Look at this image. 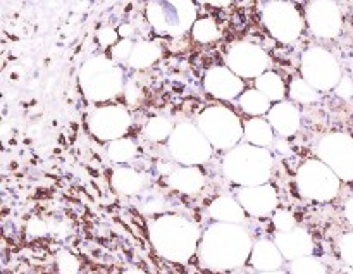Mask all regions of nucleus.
Masks as SVG:
<instances>
[{
    "instance_id": "nucleus-1",
    "label": "nucleus",
    "mask_w": 353,
    "mask_h": 274,
    "mask_svg": "<svg viewBox=\"0 0 353 274\" xmlns=\"http://www.w3.org/2000/svg\"><path fill=\"white\" fill-rule=\"evenodd\" d=\"M250 233L243 224L214 223L203 231L199 245V259L214 273H233L250 261Z\"/></svg>"
},
{
    "instance_id": "nucleus-2",
    "label": "nucleus",
    "mask_w": 353,
    "mask_h": 274,
    "mask_svg": "<svg viewBox=\"0 0 353 274\" xmlns=\"http://www.w3.org/2000/svg\"><path fill=\"white\" fill-rule=\"evenodd\" d=\"M202 235L195 221L179 214H161L148 223V238L157 254L179 264H186L193 255L199 254Z\"/></svg>"
},
{
    "instance_id": "nucleus-3",
    "label": "nucleus",
    "mask_w": 353,
    "mask_h": 274,
    "mask_svg": "<svg viewBox=\"0 0 353 274\" xmlns=\"http://www.w3.org/2000/svg\"><path fill=\"white\" fill-rule=\"evenodd\" d=\"M274 157L269 148L241 141L226 152L223 159V175L238 186H257L269 183Z\"/></svg>"
},
{
    "instance_id": "nucleus-4",
    "label": "nucleus",
    "mask_w": 353,
    "mask_h": 274,
    "mask_svg": "<svg viewBox=\"0 0 353 274\" xmlns=\"http://www.w3.org/2000/svg\"><path fill=\"white\" fill-rule=\"evenodd\" d=\"M78 81L86 99L93 104H107L124 93L123 66L116 64L107 54L86 59L78 71Z\"/></svg>"
},
{
    "instance_id": "nucleus-5",
    "label": "nucleus",
    "mask_w": 353,
    "mask_h": 274,
    "mask_svg": "<svg viewBox=\"0 0 353 274\" xmlns=\"http://www.w3.org/2000/svg\"><path fill=\"white\" fill-rule=\"evenodd\" d=\"M145 19L155 33L178 38L192 31L199 10L193 0H148Z\"/></svg>"
},
{
    "instance_id": "nucleus-6",
    "label": "nucleus",
    "mask_w": 353,
    "mask_h": 274,
    "mask_svg": "<svg viewBox=\"0 0 353 274\" xmlns=\"http://www.w3.org/2000/svg\"><path fill=\"white\" fill-rule=\"evenodd\" d=\"M195 123L216 150H231L243 141V121L226 106H209L196 114Z\"/></svg>"
},
{
    "instance_id": "nucleus-7",
    "label": "nucleus",
    "mask_w": 353,
    "mask_h": 274,
    "mask_svg": "<svg viewBox=\"0 0 353 274\" xmlns=\"http://www.w3.org/2000/svg\"><path fill=\"white\" fill-rule=\"evenodd\" d=\"M171 157L181 166H202L210 161L214 150L205 135L193 121H179L168 140Z\"/></svg>"
},
{
    "instance_id": "nucleus-8",
    "label": "nucleus",
    "mask_w": 353,
    "mask_h": 274,
    "mask_svg": "<svg viewBox=\"0 0 353 274\" xmlns=\"http://www.w3.org/2000/svg\"><path fill=\"white\" fill-rule=\"evenodd\" d=\"M261 19L268 33L279 43H295L305 30V16L292 0H269L262 6Z\"/></svg>"
},
{
    "instance_id": "nucleus-9",
    "label": "nucleus",
    "mask_w": 353,
    "mask_h": 274,
    "mask_svg": "<svg viewBox=\"0 0 353 274\" xmlns=\"http://www.w3.org/2000/svg\"><path fill=\"white\" fill-rule=\"evenodd\" d=\"M296 188L300 195L314 202H331L338 197L341 179L321 159H309L296 171Z\"/></svg>"
},
{
    "instance_id": "nucleus-10",
    "label": "nucleus",
    "mask_w": 353,
    "mask_h": 274,
    "mask_svg": "<svg viewBox=\"0 0 353 274\" xmlns=\"http://www.w3.org/2000/svg\"><path fill=\"white\" fill-rule=\"evenodd\" d=\"M300 76L321 93L331 92L343 78V71L336 55L327 48L312 45L300 59Z\"/></svg>"
},
{
    "instance_id": "nucleus-11",
    "label": "nucleus",
    "mask_w": 353,
    "mask_h": 274,
    "mask_svg": "<svg viewBox=\"0 0 353 274\" xmlns=\"http://www.w3.org/2000/svg\"><path fill=\"white\" fill-rule=\"evenodd\" d=\"M224 62L231 71L243 79H257L271 68V57L265 48L248 40L234 41L228 48Z\"/></svg>"
},
{
    "instance_id": "nucleus-12",
    "label": "nucleus",
    "mask_w": 353,
    "mask_h": 274,
    "mask_svg": "<svg viewBox=\"0 0 353 274\" xmlns=\"http://www.w3.org/2000/svg\"><path fill=\"white\" fill-rule=\"evenodd\" d=\"M317 159L326 162L345 183L353 182V137L341 131L324 135L317 141Z\"/></svg>"
},
{
    "instance_id": "nucleus-13",
    "label": "nucleus",
    "mask_w": 353,
    "mask_h": 274,
    "mask_svg": "<svg viewBox=\"0 0 353 274\" xmlns=\"http://www.w3.org/2000/svg\"><path fill=\"white\" fill-rule=\"evenodd\" d=\"M133 117L128 107L119 104H105L93 109L88 116V128L100 141H114L130 131Z\"/></svg>"
},
{
    "instance_id": "nucleus-14",
    "label": "nucleus",
    "mask_w": 353,
    "mask_h": 274,
    "mask_svg": "<svg viewBox=\"0 0 353 274\" xmlns=\"http://www.w3.org/2000/svg\"><path fill=\"white\" fill-rule=\"evenodd\" d=\"M305 23L310 33L323 40H331L341 33L343 14L336 0H309Z\"/></svg>"
},
{
    "instance_id": "nucleus-15",
    "label": "nucleus",
    "mask_w": 353,
    "mask_h": 274,
    "mask_svg": "<svg viewBox=\"0 0 353 274\" xmlns=\"http://www.w3.org/2000/svg\"><path fill=\"white\" fill-rule=\"evenodd\" d=\"M203 90L212 99L230 102V100H238V97L247 88H245V79L224 64L212 66L207 69L205 76H203Z\"/></svg>"
},
{
    "instance_id": "nucleus-16",
    "label": "nucleus",
    "mask_w": 353,
    "mask_h": 274,
    "mask_svg": "<svg viewBox=\"0 0 353 274\" xmlns=\"http://www.w3.org/2000/svg\"><path fill=\"white\" fill-rule=\"evenodd\" d=\"M236 199L252 217L272 216L278 211L279 204L278 192L269 183L257 186H240V190L236 192Z\"/></svg>"
},
{
    "instance_id": "nucleus-17",
    "label": "nucleus",
    "mask_w": 353,
    "mask_h": 274,
    "mask_svg": "<svg viewBox=\"0 0 353 274\" xmlns=\"http://www.w3.org/2000/svg\"><path fill=\"white\" fill-rule=\"evenodd\" d=\"M268 121L271 123L272 130L278 137L290 138L299 133L302 126V112L292 100H283V102L272 104L269 110Z\"/></svg>"
},
{
    "instance_id": "nucleus-18",
    "label": "nucleus",
    "mask_w": 353,
    "mask_h": 274,
    "mask_svg": "<svg viewBox=\"0 0 353 274\" xmlns=\"http://www.w3.org/2000/svg\"><path fill=\"white\" fill-rule=\"evenodd\" d=\"M276 245L281 251L283 257L286 261H295V259L305 257L314 254V238L303 228L296 226L290 231H278L274 237Z\"/></svg>"
},
{
    "instance_id": "nucleus-19",
    "label": "nucleus",
    "mask_w": 353,
    "mask_h": 274,
    "mask_svg": "<svg viewBox=\"0 0 353 274\" xmlns=\"http://www.w3.org/2000/svg\"><path fill=\"white\" fill-rule=\"evenodd\" d=\"M286 259L283 257L281 251L278 248L274 240H257L254 244L250 254V266L257 273L279 271L285 264Z\"/></svg>"
},
{
    "instance_id": "nucleus-20",
    "label": "nucleus",
    "mask_w": 353,
    "mask_h": 274,
    "mask_svg": "<svg viewBox=\"0 0 353 274\" xmlns=\"http://www.w3.org/2000/svg\"><path fill=\"white\" fill-rule=\"evenodd\" d=\"M168 183L176 192L195 195L205 185V175L199 166H183V168H176L168 176Z\"/></svg>"
},
{
    "instance_id": "nucleus-21",
    "label": "nucleus",
    "mask_w": 353,
    "mask_h": 274,
    "mask_svg": "<svg viewBox=\"0 0 353 274\" xmlns=\"http://www.w3.org/2000/svg\"><path fill=\"white\" fill-rule=\"evenodd\" d=\"M209 211V216L212 217L217 223H233V224H243L247 219V211L241 207V204L238 202L236 197L233 195H221L216 200L210 202V206L207 207Z\"/></svg>"
},
{
    "instance_id": "nucleus-22",
    "label": "nucleus",
    "mask_w": 353,
    "mask_h": 274,
    "mask_svg": "<svg viewBox=\"0 0 353 274\" xmlns=\"http://www.w3.org/2000/svg\"><path fill=\"white\" fill-rule=\"evenodd\" d=\"M110 183H112V188L116 190L117 193L131 197L143 192V188L147 186V176L133 168L119 166V168H116L112 171Z\"/></svg>"
},
{
    "instance_id": "nucleus-23",
    "label": "nucleus",
    "mask_w": 353,
    "mask_h": 274,
    "mask_svg": "<svg viewBox=\"0 0 353 274\" xmlns=\"http://www.w3.org/2000/svg\"><path fill=\"white\" fill-rule=\"evenodd\" d=\"M243 141H247V144L262 148H269L274 145L276 133L268 117H248L243 123Z\"/></svg>"
},
{
    "instance_id": "nucleus-24",
    "label": "nucleus",
    "mask_w": 353,
    "mask_h": 274,
    "mask_svg": "<svg viewBox=\"0 0 353 274\" xmlns=\"http://www.w3.org/2000/svg\"><path fill=\"white\" fill-rule=\"evenodd\" d=\"M162 57V47L159 41L152 40H138L134 43L133 54L128 61V68L134 71H143L152 68L159 59Z\"/></svg>"
},
{
    "instance_id": "nucleus-25",
    "label": "nucleus",
    "mask_w": 353,
    "mask_h": 274,
    "mask_svg": "<svg viewBox=\"0 0 353 274\" xmlns=\"http://www.w3.org/2000/svg\"><path fill=\"white\" fill-rule=\"evenodd\" d=\"M238 106L248 117H265L271 110L272 102L254 86V88H247L238 97Z\"/></svg>"
},
{
    "instance_id": "nucleus-26",
    "label": "nucleus",
    "mask_w": 353,
    "mask_h": 274,
    "mask_svg": "<svg viewBox=\"0 0 353 274\" xmlns=\"http://www.w3.org/2000/svg\"><path fill=\"white\" fill-rule=\"evenodd\" d=\"M255 88L261 90L272 104L283 102L288 97V86H286L285 79L281 78V75L271 71V69L255 79Z\"/></svg>"
},
{
    "instance_id": "nucleus-27",
    "label": "nucleus",
    "mask_w": 353,
    "mask_h": 274,
    "mask_svg": "<svg viewBox=\"0 0 353 274\" xmlns=\"http://www.w3.org/2000/svg\"><path fill=\"white\" fill-rule=\"evenodd\" d=\"M174 126L176 124L172 123L171 117L154 116L148 119L147 124H145L143 135L148 141H152V144H162V141H168L169 138H171Z\"/></svg>"
},
{
    "instance_id": "nucleus-28",
    "label": "nucleus",
    "mask_w": 353,
    "mask_h": 274,
    "mask_svg": "<svg viewBox=\"0 0 353 274\" xmlns=\"http://www.w3.org/2000/svg\"><path fill=\"white\" fill-rule=\"evenodd\" d=\"M107 157L110 159L116 164H128V162L133 161L138 154V145L137 141L131 140V138H117V140L109 141L107 144Z\"/></svg>"
},
{
    "instance_id": "nucleus-29",
    "label": "nucleus",
    "mask_w": 353,
    "mask_h": 274,
    "mask_svg": "<svg viewBox=\"0 0 353 274\" xmlns=\"http://www.w3.org/2000/svg\"><path fill=\"white\" fill-rule=\"evenodd\" d=\"M288 97L292 102L302 104V106H310V104H316L321 100V92L314 88L309 81L302 78V76H296L292 79L288 86Z\"/></svg>"
},
{
    "instance_id": "nucleus-30",
    "label": "nucleus",
    "mask_w": 353,
    "mask_h": 274,
    "mask_svg": "<svg viewBox=\"0 0 353 274\" xmlns=\"http://www.w3.org/2000/svg\"><path fill=\"white\" fill-rule=\"evenodd\" d=\"M192 38L196 43H214L221 38V26L214 17H199L192 28Z\"/></svg>"
},
{
    "instance_id": "nucleus-31",
    "label": "nucleus",
    "mask_w": 353,
    "mask_h": 274,
    "mask_svg": "<svg viewBox=\"0 0 353 274\" xmlns=\"http://www.w3.org/2000/svg\"><path fill=\"white\" fill-rule=\"evenodd\" d=\"M290 274H330L327 268L314 255L295 259L290 262Z\"/></svg>"
},
{
    "instance_id": "nucleus-32",
    "label": "nucleus",
    "mask_w": 353,
    "mask_h": 274,
    "mask_svg": "<svg viewBox=\"0 0 353 274\" xmlns=\"http://www.w3.org/2000/svg\"><path fill=\"white\" fill-rule=\"evenodd\" d=\"M137 41L130 40V38H121L112 48H109V57L112 59L116 64L119 66H128L131 54H133V48Z\"/></svg>"
},
{
    "instance_id": "nucleus-33",
    "label": "nucleus",
    "mask_w": 353,
    "mask_h": 274,
    "mask_svg": "<svg viewBox=\"0 0 353 274\" xmlns=\"http://www.w3.org/2000/svg\"><path fill=\"white\" fill-rule=\"evenodd\" d=\"M55 262H57L59 274H78L79 271V261L76 259L74 254L62 248L55 255Z\"/></svg>"
},
{
    "instance_id": "nucleus-34",
    "label": "nucleus",
    "mask_w": 353,
    "mask_h": 274,
    "mask_svg": "<svg viewBox=\"0 0 353 274\" xmlns=\"http://www.w3.org/2000/svg\"><path fill=\"white\" fill-rule=\"evenodd\" d=\"M119 40H121L119 31L112 26H102L99 31H97V43H99L102 48H105V50L112 48Z\"/></svg>"
},
{
    "instance_id": "nucleus-35",
    "label": "nucleus",
    "mask_w": 353,
    "mask_h": 274,
    "mask_svg": "<svg viewBox=\"0 0 353 274\" xmlns=\"http://www.w3.org/2000/svg\"><path fill=\"white\" fill-rule=\"evenodd\" d=\"M272 224H274L276 231H290L296 228V219L290 211L278 209L272 214Z\"/></svg>"
},
{
    "instance_id": "nucleus-36",
    "label": "nucleus",
    "mask_w": 353,
    "mask_h": 274,
    "mask_svg": "<svg viewBox=\"0 0 353 274\" xmlns=\"http://www.w3.org/2000/svg\"><path fill=\"white\" fill-rule=\"evenodd\" d=\"M338 251H340V255L345 264L353 268V231L352 233L343 235L338 240Z\"/></svg>"
},
{
    "instance_id": "nucleus-37",
    "label": "nucleus",
    "mask_w": 353,
    "mask_h": 274,
    "mask_svg": "<svg viewBox=\"0 0 353 274\" xmlns=\"http://www.w3.org/2000/svg\"><path fill=\"white\" fill-rule=\"evenodd\" d=\"M123 95H124V100H126V104L134 106V104L140 102L141 97H143V93H141V88L138 86L137 81H126Z\"/></svg>"
},
{
    "instance_id": "nucleus-38",
    "label": "nucleus",
    "mask_w": 353,
    "mask_h": 274,
    "mask_svg": "<svg viewBox=\"0 0 353 274\" xmlns=\"http://www.w3.org/2000/svg\"><path fill=\"white\" fill-rule=\"evenodd\" d=\"M336 95L343 100H350L353 97V78L350 75H343V78L340 79L338 86L334 88Z\"/></svg>"
},
{
    "instance_id": "nucleus-39",
    "label": "nucleus",
    "mask_w": 353,
    "mask_h": 274,
    "mask_svg": "<svg viewBox=\"0 0 353 274\" xmlns=\"http://www.w3.org/2000/svg\"><path fill=\"white\" fill-rule=\"evenodd\" d=\"M165 209V202L162 197H152L143 204V213L148 216H155V214H162Z\"/></svg>"
},
{
    "instance_id": "nucleus-40",
    "label": "nucleus",
    "mask_w": 353,
    "mask_h": 274,
    "mask_svg": "<svg viewBox=\"0 0 353 274\" xmlns=\"http://www.w3.org/2000/svg\"><path fill=\"white\" fill-rule=\"evenodd\" d=\"M48 231H50V228H48V224L41 219H31L30 223H28V233H30L31 237H43Z\"/></svg>"
},
{
    "instance_id": "nucleus-41",
    "label": "nucleus",
    "mask_w": 353,
    "mask_h": 274,
    "mask_svg": "<svg viewBox=\"0 0 353 274\" xmlns=\"http://www.w3.org/2000/svg\"><path fill=\"white\" fill-rule=\"evenodd\" d=\"M117 31H119L121 38H130V40H133L134 33H137V28H134L131 23H123L119 28H117Z\"/></svg>"
},
{
    "instance_id": "nucleus-42",
    "label": "nucleus",
    "mask_w": 353,
    "mask_h": 274,
    "mask_svg": "<svg viewBox=\"0 0 353 274\" xmlns=\"http://www.w3.org/2000/svg\"><path fill=\"white\" fill-rule=\"evenodd\" d=\"M272 147H274L276 152H279V154H290V145H288V141H286V138H283V137L276 138V141Z\"/></svg>"
},
{
    "instance_id": "nucleus-43",
    "label": "nucleus",
    "mask_w": 353,
    "mask_h": 274,
    "mask_svg": "<svg viewBox=\"0 0 353 274\" xmlns=\"http://www.w3.org/2000/svg\"><path fill=\"white\" fill-rule=\"evenodd\" d=\"M345 217H347L348 223L353 226V197H350V199L345 202Z\"/></svg>"
},
{
    "instance_id": "nucleus-44",
    "label": "nucleus",
    "mask_w": 353,
    "mask_h": 274,
    "mask_svg": "<svg viewBox=\"0 0 353 274\" xmlns=\"http://www.w3.org/2000/svg\"><path fill=\"white\" fill-rule=\"evenodd\" d=\"M203 2L210 3V6H216V7H226V6H230L231 0H203Z\"/></svg>"
},
{
    "instance_id": "nucleus-45",
    "label": "nucleus",
    "mask_w": 353,
    "mask_h": 274,
    "mask_svg": "<svg viewBox=\"0 0 353 274\" xmlns=\"http://www.w3.org/2000/svg\"><path fill=\"white\" fill-rule=\"evenodd\" d=\"M123 274H148V273H145L143 269H140V268H128V269H124Z\"/></svg>"
},
{
    "instance_id": "nucleus-46",
    "label": "nucleus",
    "mask_w": 353,
    "mask_h": 274,
    "mask_svg": "<svg viewBox=\"0 0 353 274\" xmlns=\"http://www.w3.org/2000/svg\"><path fill=\"white\" fill-rule=\"evenodd\" d=\"M259 274H290V273H285L279 269V271H269V273H259Z\"/></svg>"
},
{
    "instance_id": "nucleus-47",
    "label": "nucleus",
    "mask_w": 353,
    "mask_h": 274,
    "mask_svg": "<svg viewBox=\"0 0 353 274\" xmlns=\"http://www.w3.org/2000/svg\"><path fill=\"white\" fill-rule=\"evenodd\" d=\"M350 76L353 78V62L350 64Z\"/></svg>"
},
{
    "instance_id": "nucleus-48",
    "label": "nucleus",
    "mask_w": 353,
    "mask_h": 274,
    "mask_svg": "<svg viewBox=\"0 0 353 274\" xmlns=\"http://www.w3.org/2000/svg\"><path fill=\"white\" fill-rule=\"evenodd\" d=\"M292 2H307V0H292Z\"/></svg>"
},
{
    "instance_id": "nucleus-49",
    "label": "nucleus",
    "mask_w": 353,
    "mask_h": 274,
    "mask_svg": "<svg viewBox=\"0 0 353 274\" xmlns=\"http://www.w3.org/2000/svg\"><path fill=\"white\" fill-rule=\"evenodd\" d=\"M228 274H241V273H236V271H233V273H228Z\"/></svg>"
},
{
    "instance_id": "nucleus-50",
    "label": "nucleus",
    "mask_w": 353,
    "mask_h": 274,
    "mask_svg": "<svg viewBox=\"0 0 353 274\" xmlns=\"http://www.w3.org/2000/svg\"><path fill=\"white\" fill-rule=\"evenodd\" d=\"M348 274H353V268L350 269V271H348Z\"/></svg>"
}]
</instances>
